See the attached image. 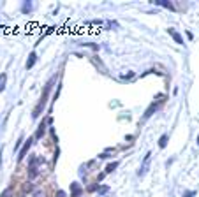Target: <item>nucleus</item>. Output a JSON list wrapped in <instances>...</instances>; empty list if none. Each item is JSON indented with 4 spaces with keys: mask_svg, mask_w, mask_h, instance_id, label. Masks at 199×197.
<instances>
[{
    "mask_svg": "<svg viewBox=\"0 0 199 197\" xmlns=\"http://www.w3.org/2000/svg\"><path fill=\"white\" fill-rule=\"evenodd\" d=\"M57 81V76H53L46 83V86H44V90H43V95H41V100L37 102V106H36V109H34V113H32V116L34 118H37L39 114H41V111L44 109V106H46V102H48V95H50V91H51V86H53V83Z\"/></svg>",
    "mask_w": 199,
    "mask_h": 197,
    "instance_id": "1",
    "label": "nucleus"
},
{
    "mask_svg": "<svg viewBox=\"0 0 199 197\" xmlns=\"http://www.w3.org/2000/svg\"><path fill=\"white\" fill-rule=\"evenodd\" d=\"M32 143H34V139H32V137H28V139L25 141V144H23V148L20 150V155H18V162H21L23 158L27 157V153H28L30 146H32Z\"/></svg>",
    "mask_w": 199,
    "mask_h": 197,
    "instance_id": "2",
    "label": "nucleus"
},
{
    "mask_svg": "<svg viewBox=\"0 0 199 197\" xmlns=\"http://www.w3.org/2000/svg\"><path fill=\"white\" fill-rule=\"evenodd\" d=\"M150 151L146 155H145V160H143V164H141V169H139V176H143L146 171H148V164H150Z\"/></svg>",
    "mask_w": 199,
    "mask_h": 197,
    "instance_id": "3",
    "label": "nucleus"
},
{
    "mask_svg": "<svg viewBox=\"0 0 199 197\" xmlns=\"http://www.w3.org/2000/svg\"><path fill=\"white\" fill-rule=\"evenodd\" d=\"M160 102H162V100H160ZM160 102H153V104L150 106L148 109H146V113H145V120L146 118H150V116H152V114H153V111H157V109H159V106H160Z\"/></svg>",
    "mask_w": 199,
    "mask_h": 197,
    "instance_id": "4",
    "label": "nucleus"
},
{
    "mask_svg": "<svg viewBox=\"0 0 199 197\" xmlns=\"http://www.w3.org/2000/svg\"><path fill=\"white\" fill-rule=\"evenodd\" d=\"M81 194V187L79 183H71V197H78Z\"/></svg>",
    "mask_w": 199,
    "mask_h": 197,
    "instance_id": "5",
    "label": "nucleus"
},
{
    "mask_svg": "<svg viewBox=\"0 0 199 197\" xmlns=\"http://www.w3.org/2000/svg\"><path fill=\"white\" fill-rule=\"evenodd\" d=\"M167 32H169V34L173 35V39H175V42H178V44H183V39H182V35L178 34L176 30H173V28H169Z\"/></svg>",
    "mask_w": 199,
    "mask_h": 197,
    "instance_id": "6",
    "label": "nucleus"
},
{
    "mask_svg": "<svg viewBox=\"0 0 199 197\" xmlns=\"http://www.w3.org/2000/svg\"><path fill=\"white\" fill-rule=\"evenodd\" d=\"M36 62H37V55H36V53H30L28 60H27V69H32Z\"/></svg>",
    "mask_w": 199,
    "mask_h": 197,
    "instance_id": "7",
    "label": "nucleus"
},
{
    "mask_svg": "<svg viewBox=\"0 0 199 197\" xmlns=\"http://www.w3.org/2000/svg\"><path fill=\"white\" fill-rule=\"evenodd\" d=\"M153 4H157V6H162V7H166V9H169V11H173V9H175L171 2H164V0H153Z\"/></svg>",
    "mask_w": 199,
    "mask_h": 197,
    "instance_id": "8",
    "label": "nucleus"
},
{
    "mask_svg": "<svg viewBox=\"0 0 199 197\" xmlns=\"http://www.w3.org/2000/svg\"><path fill=\"white\" fill-rule=\"evenodd\" d=\"M44 130H46V123H41V125H39V128H37V132H36V139H41V137H43L44 136Z\"/></svg>",
    "mask_w": 199,
    "mask_h": 197,
    "instance_id": "9",
    "label": "nucleus"
},
{
    "mask_svg": "<svg viewBox=\"0 0 199 197\" xmlns=\"http://www.w3.org/2000/svg\"><path fill=\"white\" fill-rule=\"evenodd\" d=\"M116 167H118V162H111V164H107V167H106V174L113 173V171H115Z\"/></svg>",
    "mask_w": 199,
    "mask_h": 197,
    "instance_id": "10",
    "label": "nucleus"
},
{
    "mask_svg": "<svg viewBox=\"0 0 199 197\" xmlns=\"http://www.w3.org/2000/svg\"><path fill=\"white\" fill-rule=\"evenodd\" d=\"M166 144H167V136L164 134V136H160V139H159V146H160V148H166Z\"/></svg>",
    "mask_w": 199,
    "mask_h": 197,
    "instance_id": "11",
    "label": "nucleus"
},
{
    "mask_svg": "<svg viewBox=\"0 0 199 197\" xmlns=\"http://www.w3.org/2000/svg\"><path fill=\"white\" fill-rule=\"evenodd\" d=\"M6 81H7V76L2 74L0 76V91H4V88H6Z\"/></svg>",
    "mask_w": 199,
    "mask_h": 197,
    "instance_id": "12",
    "label": "nucleus"
},
{
    "mask_svg": "<svg viewBox=\"0 0 199 197\" xmlns=\"http://www.w3.org/2000/svg\"><path fill=\"white\" fill-rule=\"evenodd\" d=\"M134 76V72H127V74H122V77H123V79H127V77H132Z\"/></svg>",
    "mask_w": 199,
    "mask_h": 197,
    "instance_id": "13",
    "label": "nucleus"
},
{
    "mask_svg": "<svg viewBox=\"0 0 199 197\" xmlns=\"http://www.w3.org/2000/svg\"><path fill=\"white\" fill-rule=\"evenodd\" d=\"M107 192V187H100V190H99V194L102 195V194H106Z\"/></svg>",
    "mask_w": 199,
    "mask_h": 197,
    "instance_id": "14",
    "label": "nucleus"
},
{
    "mask_svg": "<svg viewBox=\"0 0 199 197\" xmlns=\"http://www.w3.org/2000/svg\"><path fill=\"white\" fill-rule=\"evenodd\" d=\"M0 165H2V148H0Z\"/></svg>",
    "mask_w": 199,
    "mask_h": 197,
    "instance_id": "15",
    "label": "nucleus"
},
{
    "mask_svg": "<svg viewBox=\"0 0 199 197\" xmlns=\"http://www.w3.org/2000/svg\"><path fill=\"white\" fill-rule=\"evenodd\" d=\"M196 143H197V146H199V136H197V141H196Z\"/></svg>",
    "mask_w": 199,
    "mask_h": 197,
    "instance_id": "16",
    "label": "nucleus"
}]
</instances>
